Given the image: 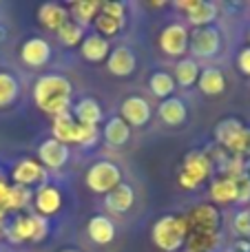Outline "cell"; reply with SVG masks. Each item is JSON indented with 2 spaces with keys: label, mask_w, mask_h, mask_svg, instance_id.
Wrapping results in <instances>:
<instances>
[{
  "label": "cell",
  "mask_w": 250,
  "mask_h": 252,
  "mask_svg": "<svg viewBox=\"0 0 250 252\" xmlns=\"http://www.w3.org/2000/svg\"><path fill=\"white\" fill-rule=\"evenodd\" d=\"M31 217H33V244H38L49 235V219L38 213H31Z\"/></svg>",
  "instance_id": "cell-39"
},
{
  "label": "cell",
  "mask_w": 250,
  "mask_h": 252,
  "mask_svg": "<svg viewBox=\"0 0 250 252\" xmlns=\"http://www.w3.org/2000/svg\"><path fill=\"white\" fill-rule=\"evenodd\" d=\"M51 137L58 139V142H62V144H66V146H69V144H75V139H78V122L73 120L71 111L53 118Z\"/></svg>",
  "instance_id": "cell-20"
},
{
  "label": "cell",
  "mask_w": 250,
  "mask_h": 252,
  "mask_svg": "<svg viewBox=\"0 0 250 252\" xmlns=\"http://www.w3.org/2000/svg\"><path fill=\"white\" fill-rule=\"evenodd\" d=\"M20 60L31 69H40V66L49 64L51 60V44L44 38H29L22 42L20 47Z\"/></svg>",
  "instance_id": "cell-12"
},
{
  "label": "cell",
  "mask_w": 250,
  "mask_h": 252,
  "mask_svg": "<svg viewBox=\"0 0 250 252\" xmlns=\"http://www.w3.org/2000/svg\"><path fill=\"white\" fill-rule=\"evenodd\" d=\"M102 135H104V142L109 144V146H124V144L128 142V137H131V126L124 122L120 115H113V118L104 124Z\"/></svg>",
  "instance_id": "cell-24"
},
{
  "label": "cell",
  "mask_w": 250,
  "mask_h": 252,
  "mask_svg": "<svg viewBox=\"0 0 250 252\" xmlns=\"http://www.w3.org/2000/svg\"><path fill=\"white\" fill-rule=\"evenodd\" d=\"M175 78L166 71H155L149 78V89L155 97L159 100H166V97H173V91H175Z\"/></svg>",
  "instance_id": "cell-31"
},
{
  "label": "cell",
  "mask_w": 250,
  "mask_h": 252,
  "mask_svg": "<svg viewBox=\"0 0 250 252\" xmlns=\"http://www.w3.org/2000/svg\"><path fill=\"white\" fill-rule=\"evenodd\" d=\"M100 139V128L97 126H84V124H78V139L75 144L82 148H91L97 144Z\"/></svg>",
  "instance_id": "cell-36"
},
{
  "label": "cell",
  "mask_w": 250,
  "mask_h": 252,
  "mask_svg": "<svg viewBox=\"0 0 250 252\" xmlns=\"http://www.w3.org/2000/svg\"><path fill=\"white\" fill-rule=\"evenodd\" d=\"M188 49L195 58H202V60H208V58H215L221 49V33L217 27H197L195 31H190L188 38Z\"/></svg>",
  "instance_id": "cell-6"
},
{
  "label": "cell",
  "mask_w": 250,
  "mask_h": 252,
  "mask_svg": "<svg viewBox=\"0 0 250 252\" xmlns=\"http://www.w3.org/2000/svg\"><path fill=\"white\" fill-rule=\"evenodd\" d=\"M69 155H71L69 146L62 144V142H58V139H53V137L44 139V142L38 146V161L47 170L62 168V166L69 161Z\"/></svg>",
  "instance_id": "cell-9"
},
{
  "label": "cell",
  "mask_w": 250,
  "mask_h": 252,
  "mask_svg": "<svg viewBox=\"0 0 250 252\" xmlns=\"http://www.w3.org/2000/svg\"><path fill=\"white\" fill-rule=\"evenodd\" d=\"M56 35L64 47H75V44H82V40H84V27H80L78 22H73L69 18V20L56 31Z\"/></svg>",
  "instance_id": "cell-33"
},
{
  "label": "cell",
  "mask_w": 250,
  "mask_h": 252,
  "mask_svg": "<svg viewBox=\"0 0 250 252\" xmlns=\"http://www.w3.org/2000/svg\"><path fill=\"white\" fill-rule=\"evenodd\" d=\"M242 175L250 182V157H248V159H244V164H242Z\"/></svg>",
  "instance_id": "cell-44"
},
{
  "label": "cell",
  "mask_w": 250,
  "mask_h": 252,
  "mask_svg": "<svg viewBox=\"0 0 250 252\" xmlns=\"http://www.w3.org/2000/svg\"><path fill=\"white\" fill-rule=\"evenodd\" d=\"M188 22L197 29V27H211L217 18V4L208 2V0H197L188 13H186Z\"/></svg>",
  "instance_id": "cell-28"
},
{
  "label": "cell",
  "mask_w": 250,
  "mask_h": 252,
  "mask_svg": "<svg viewBox=\"0 0 250 252\" xmlns=\"http://www.w3.org/2000/svg\"><path fill=\"white\" fill-rule=\"evenodd\" d=\"M80 53L87 62H104L111 53V42L102 35H84L82 44H80Z\"/></svg>",
  "instance_id": "cell-19"
},
{
  "label": "cell",
  "mask_w": 250,
  "mask_h": 252,
  "mask_svg": "<svg viewBox=\"0 0 250 252\" xmlns=\"http://www.w3.org/2000/svg\"><path fill=\"white\" fill-rule=\"evenodd\" d=\"M93 25H95V31L97 35H102V38H113V35H118L120 31H122L124 27V20H118V18H111V16H104V13H100V16L93 20Z\"/></svg>",
  "instance_id": "cell-34"
},
{
  "label": "cell",
  "mask_w": 250,
  "mask_h": 252,
  "mask_svg": "<svg viewBox=\"0 0 250 252\" xmlns=\"http://www.w3.org/2000/svg\"><path fill=\"white\" fill-rule=\"evenodd\" d=\"M73 120L78 124H84V126H97L104 118L102 113V106L95 97H82L73 104V111H71Z\"/></svg>",
  "instance_id": "cell-15"
},
{
  "label": "cell",
  "mask_w": 250,
  "mask_h": 252,
  "mask_svg": "<svg viewBox=\"0 0 250 252\" xmlns=\"http://www.w3.org/2000/svg\"><path fill=\"white\" fill-rule=\"evenodd\" d=\"M197 87L204 95H221V93L226 91V75L221 73L219 69H215V66L202 69Z\"/></svg>",
  "instance_id": "cell-23"
},
{
  "label": "cell",
  "mask_w": 250,
  "mask_h": 252,
  "mask_svg": "<svg viewBox=\"0 0 250 252\" xmlns=\"http://www.w3.org/2000/svg\"><path fill=\"white\" fill-rule=\"evenodd\" d=\"M0 179H2V168H0Z\"/></svg>",
  "instance_id": "cell-48"
},
{
  "label": "cell",
  "mask_w": 250,
  "mask_h": 252,
  "mask_svg": "<svg viewBox=\"0 0 250 252\" xmlns=\"http://www.w3.org/2000/svg\"><path fill=\"white\" fill-rule=\"evenodd\" d=\"M151 104L142 95H128L120 106V118L128 126H146L151 122Z\"/></svg>",
  "instance_id": "cell-10"
},
{
  "label": "cell",
  "mask_w": 250,
  "mask_h": 252,
  "mask_svg": "<svg viewBox=\"0 0 250 252\" xmlns=\"http://www.w3.org/2000/svg\"><path fill=\"white\" fill-rule=\"evenodd\" d=\"M226 151L235 157H242V159H248L250 157V126H244V130L237 135L233 144H230Z\"/></svg>",
  "instance_id": "cell-35"
},
{
  "label": "cell",
  "mask_w": 250,
  "mask_h": 252,
  "mask_svg": "<svg viewBox=\"0 0 250 252\" xmlns=\"http://www.w3.org/2000/svg\"><path fill=\"white\" fill-rule=\"evenodd\" d=\"M22 89H20V80L9 71H0V109H9L18 102Z\"/></svg>",
  "instance_id": "cell-26"
},
{
  "label": "cell",
  "mask_w": 250,
  "mask_h": 252,
  "mask_svg": "<svg viewBox=\"0 0 250 252\" xmlns=\"http://www.w3.org/2000/svg\"><path fill=\"white\" fill-rule=\"evenodd\" d=\"M7 239L11 241V244L33 241V217H31V215H18L7 226Z\"/></svg>",
  "instance_id": "cell-25"
},
{
  "label": "cell",
  "mask_w": 250,
  "mask_h": 252,
  "mask_svg": "<svg viewBox=\"0 0 250 252\" xmlns=\"http://www.w3.org/2000/svg\"><path fill=\"white\" fill-rule=\"evenodd\" d=\"M211 199L215 204H230L237 199V188L233 177H217L211 184Z\"/></svg>",
  "instance_id": "cell-29"
},
{
  "label": "cell",
  "mask_w": 250,
  "mask_h": 252,
  "mask_svg": "<svg viewBox=\"0 0 250 252\" xmlns=\"http://www.w3.org/2000/svg\"><path fill=\"white\" fill-rule=\"evenodd\" d=\"M133 204H135V190H133V186H128L124 182L118 188H113L109 195H104V208L113 215L128 213L133 208Z\"/></svg>",
  "instance_id": "cell-14"
},
{
  "label": "cell",
  "mask_w": 250,
  "mask_h": 252,
  "mask_svg": "<svg viewBox=\"0 0 250 252\" xmlns=\"http://www.w3.org/2000/svg\"><path fill=\"white\" fill-rule=\"evenodd\" d=\"M221 244V235H204V232H188L186 237V252H215Z\"/></svg>",
  "instance_id": "cell-30"
},
{
  "label": "cell",
  "mask_w": 250,
  "mask_h": 252,
  "mask_svg": "<svg viewBox=\"0 0 250 252\" xmlns=\"http://www.w3.org/2000/svg\"><path fill=\"white\" fill-rule=\"evenodd\" d=\"M233 252H250V239H242L239 237L233 244Z\"/></svg>",
  "instance_id": "cell-43"
},
{
  "label": "cell",
  "mask_w": 250,
  "mask_h": 252,
  "mask_svg": "<svg viewBox=\"0 0 250 252\" xmlns=\"http://www.w3.org/2000/svg\"><path fill=\"white\" fill-rule=\"evenodd\" d=\"M87 188L95 195H109L113 188H118L122 184V170L118 164L109 159H100L95 164L89 166L87 175H84Z\"/></svg>",
  "instance_id": "cell-4"
},
{
  "label": "cell",
  "mask_w": 250,
  "mask_h": 252,
  "mask_svg": "<svg viewBox=\"0 0 250 252\" xmlns=\"http://www.w3.org/2000/svg\"><path fill=\"white\" fill-rule=\"evenodd\" d=\"M4 219H7V210H2V208H0V223H2Z\"/></svg>",
  "instance_id": "cell-45"
},
{
  "label": "cell",
  "mask_w": 250,
  "mask_h": 252,
  "mask_svg": "<svg viewBox=\"0 0 250 252\" xmlns=\"http://www.w3.org/2000/svg\"><path fill=\"white\" fill-rule=\"evenodd\" d=\"M199 73H202V69H199L195 58H182L175 64V75H173V78H175V84L188 89V87H193V84H197Z\"/></svg>",
  "instance_id": "cell-27"
},
{
  "label": "cell",
  "mask_w": 250,
  "mask_h": 252,
  "mask_svg": "<svg viewBox=\"0 0 250 252\" xmlns=\"http://www.w3.org/2000/svg\"><path fill=\"white\" fill-rule=\"evenodd\" d=\"M244 130V122L237 118H224L215 124L213 135H215V144L221 148H228L230 144L237 139V135Z\"/></svg>",
  "instance_id": "cell-21"
},
{
  "label": "cell",
  "mask_w": 250,
  "mask_h": 252,
  "mask_svg": "<svg viewBox=\"0 0 250 252\" xmlns=\"http://www.w3.org/2000/svg\"><path fill=\"white\" fill-rule=\"evenodd\" d=\"M62 252H80V250H73V248H66V250H62Z\"/></svg>",
  "instance_id": "cell-46"
},
{
  "label": "cell",
  "mask_w": 250,
  "mask_h": 252,
  "mask_svg": "<svg viewBox=\"0 0 250 252\" xmlns=\"http://www.w3.org/2000/svg\"><path fill=\"white\" fill-rule=\"evenodd\" d=\"M248 42H250V29H248ZM248 47H250V44H248Z\"/></svg>",
  "instance_id": "cell-47"
},
{
  "label": "cell",
  "mask_w": 250,
  "mask_h": 252,
  "mask_svg": "<svg viewBox=\"0 0 250 252\" xmlns=\"http://www.w3.org/2000/svg\"><path fill=\"white\" fill-rule=\"evenodd\" d=\"M100 9H102V2H97V0H75L69 7V16L80 27H87L100 16Z\"/></svg>",
  "instance_id": "cell-22"
},
{
  "label": "cell",
  "mask_w": 250,
  "mask_h": 252,
  "mask_svg": "<svg viewBox=\"0 0 250 252\" xmlns=\"http://www.w3.org/2000/svg\"><path fill=\"white\" fill-rule=\"evenodd\" d=\"M62 192L58 186H53V184H44V186H40L38 190H35L33 195V206H35V213L42 215L44 219L53 217V215H58L62 210Z\"/></svg>",
  "instance_id": "cell-11"
},
{
  "label": "cell",
  "mask_w": 250,
  "mask_h": 252,
  "mask_svg": "<svg viewBox=\"0 0 250 252\" xmlns=\"http://www.w3.org/2000/svg\"><path fill=\"white\" fill-rule=\"evenodd\" d=\"M237 66L244 75H250V47H244L237 56Z\"/></svg>",
  "instance_id": "cell-41"
},
{
  "label": "cell",
  "mask_w": 250,
  "mask_h": 252,
  "mask_svg": "<svg viewBox=\"0 0 250 252\" xmlns=\"http://www.w3.org/2000/svg\"><path fill=\"white\" fill-rule=\"evenodd\" d=\"M135 66H137V58L133 53V49H128V47L111 49L109 58H106V69L115 78H128V75H133L135 73Z\"/></svg>",
  "instance_id": "cell-13"
},
{
  "label": "cell",
  "mask_w": 250,
  "mask_h": 252,
  "mask_svg": "<svg viewBox=\"0 0 250 252\" xmlns=\"http://www.w3.org/2000/svg\"><path fill=\"white\" fill-rule=\"evenodd\" d=\"M157 115L166 126H182L188 118V111H186V104L180 97H166V100L159 102Z\"/></svg>",
  "instance_id": "cell-18"
},
{
  "label": "cell",
  "mask_w": 250,
  "mask_h": 252,
  "mask_svg": "<svg viewBox=\"0 0 250 252\" xmlns=\"http://www.w3.org/2000/svg\"><path fill=\"white\" fill-rule=\"evenodd\" d=\"M186 217L188 232H204V235H219L221 228V213L213 204H199L190 208Z\"/></svg>",
  "instance_id": "cell-5"
},
{
  "label": "cell",
  "mask_w": 250,
  "mask_h": 252,
  "mask_svg": "<svg viewBox=\"0 0 250 252\" xmlns=\"http://www.w3.org/2000/svg\"><path fill=\"white\" fill-rule=\"evenodd\" d=\"M233 228L242 239H250V210L244 208L239 213H235L233 217Z\"/></svg>",
  "instance_id": "cell-37"
},
{
  "label": "cell",
  "mask_w": 250,
  "mask_h": 252,
  "mask_svg": "<svg viewBox=\"0 0 250 252\" xmlns=\"http://www.w3.org/2000/svg\"><path fill=\"white\" fill-rule=\"evenodd\" d=\"M7 197H9V184L0 179V208L7 210Z\"/></svg>",
  "instance_id": "cell-42"
},
{
  "label": "cell",
  "mask_w": 250,
  "mask_h": 252,
  "mask_svg": "<svg viewBox=\"0 0 250 252\" xmlns=\"http://www.w3.org/2000/svg\"><path fill=\"white\" fill-rule=\"evenodd\" d=\"M235 179V188H237V204H250V182L244 175L239 177H233Z\"/></svg>",
  "instance_id": "cell-40"
},
{
  "label": "cell",
  "mask_w": 250,
  "mask_h": 252,
  "mask_svg": "<svg viewBox=\"0 0 250 252\" xmlns=\"http://www.w3.org/2000/svg\"><path fill=\"white\" fill-rule=\"evenodd\" d=\"M186 237H188V226L184 215L159 217L151 230V239L162 252H180L186 244Z\"/></svg>",
  "instance_id": "cell-2"
},
{
  "label": "cell",
  "mask_w": 250,
  "mask_h": 252,
  "mask_svg": "<svg viewBox=\"0 0 250 252\" xmlns=\"http://www.w3.org/2000/svg\"><path fill=\"white\" fill-rule=\"evenodd\" d=\"M33 201V190L27 186H18V184H13V186H9V197H7V213L9 210H16V213H20V210H25L27 206Z\"/></svg>",
  "instance_id": "cell-32"
},
{
  "label": "cell",
  "mask_w": 250,
  "mask_h": 252,
  "mask_svg": "<svg viewBox=\"0 0 250 252\" xmlns=\"http://www.w3.org/2000/svg\"><path fill=\"white\" fill-rule=\"evenodd\" d=\"M71 97H73V84L60 73H44L33 82L35 106L51 118L69 113Z\"/></svg>",
  "instance_id": "cell-1"
},
{
  "label": "cell",
  "mask_w": 250,
  "mask_h": 252,
  "mask_svg": "<svg viewBox=\"0 0 250 252\" xmlns=\"http://www.w3.org/2000/svg\"><path fill=\"white\" fill-rule=\"evenodd\" d=\"M215 173L213 161L208 159V155L204 151H190L184 157V166H182L180 175H177V184L184 190H195L206 182L211 175Z\"/></svg>",
  "instance_id": "cell-3"
},
{
  "label": "cell",
  "mask_w": 250,
  "mask_h": 252,
  "mask_svg": "<svg viewBox=\"0 0 250 252\" xmlns=\"http://www.w3.org/2000/svg\"><path fill=\"white\" fill-rule=\"evenodd\" d=\"M184 252H186V250H184Z\"/></svg>",
  "instance_id": "cell-49"
},
{
  "label": "cell",
  "mask_w": 250,
  "mask_h": 252,
  "mask_svg": "<svg viewBox=\"0 0 250 252\" xmlns=\"http://www.w3.org/2000/svg\"><path fill=\"white\" fill-rule=\"evenodd\" d=\"M11 179L18 186H27V188L38 186L40 188L47 184V168L38 159H33V157H22L11 168Z\"/></svg>",
  "instance_id": "cell-8"
},
{
  "label": "cell",
  "mask_w": 250,
  "mask_h": 252,
  "mask_svg": "<svg viewBox=\"0 0 250 252\" xmlns=\"http://www.w3.org/2000/svg\"><path fill=\"white\" fill-rule=\"evenodd\" d=\"M188 38H190V31L184 25L171 22L159 33V49L168 58H182L188 51Z\"/></svg>",
  "instance_id": "cell-7"
},
{
  "label": "cell",
  "mask_w": 250,
  "mask_h": 252,
  "mask_svg": "<svg viewBox=\"0 0 250 252\" xmlns=\"http://www.w3.org/2000/svg\"><path fill=\"white\" fill-rule=\"evenodd\" d=\"M69 18V9L60 2H44L38 9V22L49 31H58Z\"/></svg>",
  "instance_id": "cell-17"
},
{
  "label": "cell",
  "mask_w": 250,
  "mask_h": 252,
  "mask_svg": "<svg viewBox=\"0 0 250 252\" xmlns=\"http://www.w3.org/2000/svg\"><path fill=\"white\" fill-rule=\"evenodd\" d=\"M87 232L89 239L97 246H109L115 239V223L111 221L106 215H95L89 219L87 223Z\"/></svg>",
  "instance_id": "cell-16"
},
{
  "label": "cell",
  "mask_w": 250,
  "mask_h": 252,
  "mask_svg": "<svg viewBox=\"0 0 250 252\" xmlns=\"http://www.w3.org/2000/svg\"><path fill=\"white\" fill-rule=\"evenodd\" d=\"M100 13L111 16V18H118V20H124V16H126V4L118 2V0H109V2H102Z\"/></svg>",
  "instance_id": "cell-38"
}]
</instances>
